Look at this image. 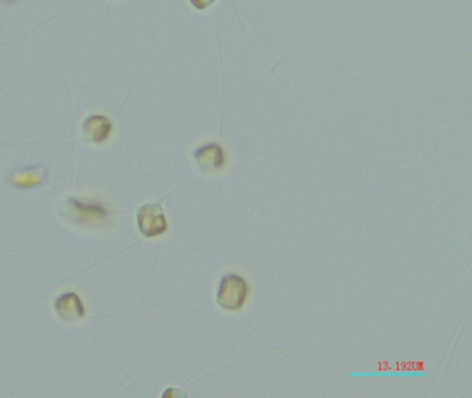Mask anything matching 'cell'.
I'll list each match as a JSON object with an SVG mask.
<instances>
[{"instance_id":"cell-6","label":"cell","mask_w":472,"mask_h":398,"mask_svg":"<svg viewBox=\"0 0 472 398\" xmlns=\"http://www.w3.org/2000/svg\"><path fill=\"white\" fill-rule=\"evenodd\" d=\"M71 211L74 212V215L77 216V219L81 221H97L104 219L105 212L101 206L98 205H85L82 202H78L77 199H71Z\"/></svg>"},{"instance_id":"cell-4","label":"cell","mask_w":472,"mask_h":398,"mask_svg":"<svg viewBox=\"0 0 472 398\" xmlns=\"http://www.w3.org/2000/svg\"><path fill=\"white\" fill-rule=\"evenodd\" d=\"M194 157H195L198 165L204 171H216V169H221L223 166V162H225L223 151L216 144H209V145L201 147L194 154Z\"/></svg>"},{"instance_id":"cell-2","label":"cell","mask_w":472,"mask_h":398,"mask_svg":"<svg viewBox=\"0 0 472 398\" xmlns=\"http://www.w3.org/2000/svg\"><path fill=\"white\" fill-rule=\"evenodd\" d=\"M139 230L145 237H157L166 231L168 223L159 204L144 205L138 212Z\"/></svg>"},{"instance_id":"cell-1","label":"cell","mask_w":472,"mask_h":398,"mask_svg":"<svg viewBox=\"0 0 472 398\" xmlns=\"http://www.w3.org/2000/svg\"><path fill=\"white\" fill-rule=\"evenodd\" d=\"M248 296V284L247 281L237 274H225L221 279L216 303L225 310L236 311L240 310Z\"/></svg>"},{"instance_id":"cell-5","label":"cell","mask_w":472,"mask_h":398,"mask_svg":"<svg viewBox=\"0 0 472 398\" xmlns=\"http://www.w3.org/2000/svg\"><path fill=\"white\" fill-rule=\"evenodd\" d=\"M112 129V125L110 122V119H107L105 117H100V115H93L89 119H86L84 131L88 137V140L93 141V142H103L108 134Z\"/></svg>"},{"instance_id":"cell-3","label":"cell","mask_w":472,"mask_h":398,"mask_svg":"<svg viewBox=\"0 0 472 398\" xmlns=\"http://www.w3.org/2000/svg\"><path fill=\"white\" fill-rule=\"evenodd\" d=\"M55 310L65 321H77L85 315L84 305L75 293H65L60 296L55 302Z\"/></svg>"},{"instance_id":"cell-8","label":"cell","mask_w":472,"mask_h":398,"mask_svg":"<svg viewBox=\"0 0 472 398\" xmlns=\"http://www.w3.org/2000/svg\"><path fill=\"white\" fill-rule=\"evenodd\" d=\"M190 1H191V4H192L195 8H198V10H204V8L209 7L215 0H190Z\"/></svg>"},{"instance_id":"cell-9","label":"cell","mask_w":472,"mask_h":398,"mask_svg":"<svg viewBox=\"0 0 472 398\" xmlns=\"http://www.w3.org/2000/svg\"><path fill=\"white\" fill-rule=\"evenodd\" d=\"M6 1H13V0H6Z\"/></svg>"},{"instance_id":"cell-7","label":"cell","mask_w":472,"mask_h":398,"mask_svg":"<svg viewBox=\"0 0 472 398\" xmlns=\"http://www.w3.org/2000/svg\"><path fill=\"white\" fill-rule=\"evenodd\" d=\"M46 177V173L44 171L42 166H37V168H29L25 171H20L15 172L11 180L15 185L18 187H34V185H39Z\"/></svg>"}]
</instances>
